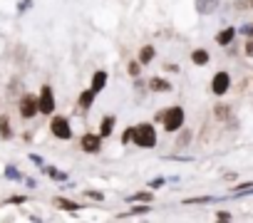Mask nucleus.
<instances>
[{
	"mask_svg": "<svg viewBox=\"0 0 253 223\" xmlns=\"http://www.w3.org/2000/svg\"><path fill=\"white\" fill-rule=\"evenodd\" d=\"M191 62L194 65H206L209 62V52L206 50H194L191 52Z\"/></svg>",
	"mask_w": 253,
	"mask_h": 223,
	"instance_id": "ddd939ff",
	"label": "nucleus"
},
{
	"mask_svg": "<svg viewBox=\"0 0 253 223\" xmlns=\"http://www.w3.org/2000/svg\"><path fill=\"white\" fill-rule=\"evenodd\" d=\"M246 55H248V57H253V37L246 42Z\"/></svg>",
	"mask_w": 253,
	"mask_h": 223,
	"instance_id": "5701e85b",
	"label": "nucleus"
},
{
	"mask_svg": "<svg viewBox=\"0 0 253 223\" xmlns=\"http://www.w3.org/2000/svg\"><path fill=\"white\" fill-rule=\"evenodd\" d=\"M228 89H231V74H228V72H216L213 79H211V92L221 97V94H226Z\"/></svg>",
	"mask_w": 253,
	"mask_h": 223,
	"instance_id": "7ed1b4c3",
	"label": "nucleus"
},
{
	"mask_svg": "<svg viewBox=\"0 0 253 223\" xmlns=\"http://www.w3.org/2000/svg\"><path fill=\"white\" fill-rule=\"evenodd\" d=\"M241 33H246V35H253V25H246V28H243Z\"/></svg>",
	"mask_w": 253,
	"mask_h": 223,
	"instance_id": "b1692460",
	"label": "nucleus"
},
{
	"mask_svg": "<svg viewBox=\"0 0 253 223\" xmlns=\"http://www.w3.org/2000/svg\"><path fill=\"white\" fill-rule=\"evenodd\" d=\"M5 176H8V179H20V174H18L13 166H8V169H5Z\"/></svg>",
	"mask_w": 253,
	"mask_h": 223,
	"instance_id": "412c9836",
	"label": "nucleus"
},
{
	"mask_svg": "<svg viewBox=\"0 0 253 223\" xmlns=\"http://www.w3.org/2000/svg\"><path fill=\"white\" fill-rule=\"evenodd\" d=\"M152 198V193H137V196H132V201H149Z\"/></svg>",
	"mask_w": 253,
	"mask_h": 223,
	"instance_id": "4be33fe9",
	"label": "nucleus"
},
{
	"mask_svg": "<svg viewBox=\"0 0 253 223\" xmlns=\"http://www.w3.org/2000/svg\"><path fill=\"white\" fill-rule=\"evenodd\" d=\"M139 72H142L139 70V62H129V74L132 77H139Z\"/></svg>",
	"mask_w": 253,
	"mask_h": 223,
	"instance_id": "6ab92c4d",
	"label": "nucleus"
},
{
	"mask_svg": "<svg viewBox=\"0 0 253 223\" xmlns=\"http://www.w3.org/2000/svg\"><path fill=\"white\" fill-rule=\"evenodd\" d=\"M94 97H97V92H94L92 87H89L87 92H82V94H80V99H77V102H80V109H89V107H92V102H94Z\"/></svg>",
	"mask_w": 253,
	"mask_h": 223,
	"instance_id": "f8f14e48",
	"label": "nucleus"
},
{
	"mask_svg": "<svg viewBox=\"0 0 253 223\" xmlns=\"http://www.w3.org/2000/svg\"><path fill=\"white\" fill-rule=\"evenodd\" d=\"M196 13H201V15H211L216 8H218V0H196Z\"/></svg>",
	"mask_w": 253,
	"mask_h": 223,
	"instance_id": "6e6552de",
	"label": "nucleus"
},
{
	"mask_svg": "<svg viewBox=\"0 0 253 223\" xmlns=\"http://www.w3.org/2000/svg\"><path fill=\"white\" fill-rule=\"evenodd\" d=\"M104 84H107V72H104V70H97L94 77H92V89L99 94V92L104 89Z\"/></svg>",
	"mask_w": 253,
	"mask_h": 223,
	"instance_id": "9d476101",
	"label": "nucleus"
},
{
	"mask_svg": "<svg viewBox=\"0 0 253 223\" xmlns=\"http://www.w3.org/2000/svg\"><path fill=\"white\" fill-rule=\"evenodd\" d=\"M40 112V104H38V99L33 97V94H25L23 99H20V114L25 117V119H30V117H35Z\"/></svg>",
	"mask_w": 253,
	"mask_h": 223,
	"instance_id": "0eeeda50",
	"label": "nucleus"
},
{
	"mask_svg": "<svg viewBox=\"0 0 253 223\" xmlns=\"http://www.w3.org/2000/svg\"><path fill=\"white\" fill-rule=\"evenodd\" d=\"M13 132H10V122H8V117H0V137L3 139H8Z\"/></svg>",
	"mask_w": 253,
	"mask_h": 223,
	"instance_id": "f3484780",
	"label": "nucleus"
},
{
	"mask_svg": "<svg viewBox=\"0 0 253 223\" xmlns=\"http://www.w3.org/2000/svg\"><path fill=\"white\" fill-rule=\"evenodd\" d=\"M55 206H60L62 211H80V203L67 201V198H55Z\"/></svg>",
	"mask_w": 253,
	"mask_h": 223,
	"instance_id": "4468645a",
	"label": "nucleus"
},
{
	"mask_svg": "<svg viewBox=\"0 0 253 223\" xmlns=\"http://www.w3.org/2000/svg\"><path fill=\"white\" fill-rule=\"evenodd\" d=\"M112 127H114V117H104L102 119V127H99V134L102 137H109L112 134Z\"/></svg>",
	"mask_w": 253,
	"mask_h": 223,
	"instance_id": "dca6fc26",
	"label": "nucleus"
},
{
	"mask_svg": "<svg viewBox=\"0 0 253 223\" xmlns=\"http://www.w3.org/2000/svg\"><path fill=\"white\" fill-rule=\"evenodd\" d=\"M38 104H40V112H42V114H52V112H55V97H52V89H50L47 84L40 89Z\"/></svg>",
	"mask_w": 253,
	"mask_h": 223,
	"instance_id": "423d86ee",
	"label": "nucleus"
},
{
	"mask_svg": "<svg viewBox=\"0 0 253 223\" xmlns=\"http://www.w3.org/2000/svg\"><path fill=\"white\" fill-rule=\"evenodd\" d=\"M50 129H52V134H55L57 139H70V137H72L70 122H67L65 117H52V122H50Z\"/></svg>",
	"mask_w": 253,
	"mask_h": 223,
	"instance_id": "20e7f679",
	"label": "nucleus"
},
{
	"mask_svg": "<svg viewBox=\"0 0 253 223\" xmlns=\"http://www.w3.org/2000/svg\"><path fill=\"white\" fill-rule=\"evenodd\" d=\"M189 139H191V132H184V134L179 137V147H184V144H189Z\"/></svg>",
	"mask_w": 253,
	"mask_h": 223,
	"instance_id": "aec40b11",
	"label": "nucleus"
},
{
	"mask_svg": "<svg viewBox=\"0 0 253 223\" xmlns=\"http://www.w3.org/2000/svg\"><path fill=\"white\" fill-rule=\"evenodd\" d=\"M80 147H82V151H87V154H97L99 149H102V134H84L82 139H80Z\"/></svg>",
	"mask_w": 253,
	"mask_h": 223,
	"instance_id": "39448f33",
	"label": "nucleus"
},
{
	"mask_svg": "<svg viewBox=\"0 0 253 223\" xmlns=\"http://www.w3.org/2000/svg\"><path fill=\"white\" fill-rule=\"evenodd\" d=\"M157 119L164 124V129H167L169 134H174V132H179V129L184 127V119H186V114H184V109H181V107H169L167 112L157 114Z\"/></svg>",
	"mask_w": 253,
	"mask_h": 223,
	"instance_id": "f257e3e1",
	"label": "nucleus"
},
{
	"mask_svg": "<svg viewBox=\"0 0 253 223\" xmlns=\"http://www.w3.org/2000/svg\"><path fill=\"white\" fill-rule=\"evenodd\" d=\"M152 60H154V47H152V45L142 47V52H139V62L147 65V62H152Z\"/></svg>",
	"mask_w": 253,
	"mask_h": 223,
	"instance_id": "2eb2a0df",
	"label": "nucleus"
},
{
	"mask_svg": "<svg viewBox=\"0 0 253 223\" xmlns=\"http://www.w3.org/2000/svg\"><path fill=\"white\" fill-rule=\"evenodd\" d=\"M149 89H154V92H171V84L167 79H162V77H152L149 79Z\"/></svg>",
	"mask_w": 253,
	"mask_h": 223,
	"instance_id": "9b49d317",
	"label": "nucleus"
},
{
	"mask_svg": "<svg viewBox=\"0 0 253 223\" xmlns=\"http://www.w3.org/2000/svg\"><path fill=\"white\" fill-rule=\"evenodd\" d=\"M139 149H152L157 147V129L149 124V122H142L134 127V139H132Z\"/></svg>",
	"mask_w": 253,
	"mask_h": 223,
	"instance_id": "f03ea898",
	"label": "nucleus"
},
{
	"mask_svg": "<svg viewBox=\"0 0 253 223\" xmlns=\"http://www.w3.org/2000/svg\"><path fill=\"white\" fill-rule=\"evenodd\" d=\"M233 40H236V28H223V30L216 35V42H218V45H223V47H226V45H231Z\"/></svg>",
	"mask_w": 253,
	"mask_h": 223,
	"instance_id": "1a4fd4ad",
	"label": "nucleus"
},
{
	"mask_svg": "<svg viewBox=\"0 0 253 223\" xmlns=\"http://www.w3.org/2000/svg\"><path fill=\"white\" fill-rule=\"evenodd\" d=\"M132 139H134V127H129V129L122 134V142H124V144H126V142H132Z\"/></svg>",
	"mask_w": 253,
	"mask_h": 223,
	"instance_id": "a211bd4d",
	"label": "nucleus"
}]
</instances>
